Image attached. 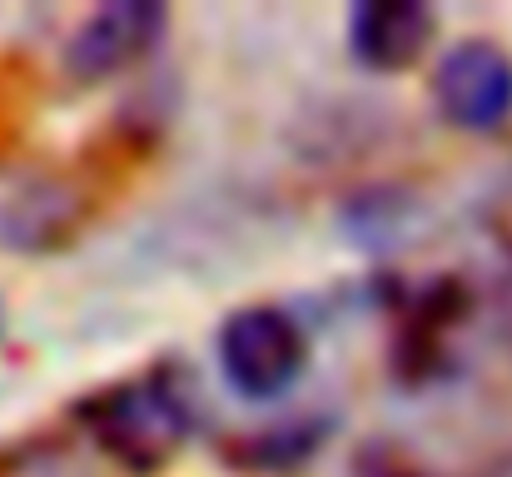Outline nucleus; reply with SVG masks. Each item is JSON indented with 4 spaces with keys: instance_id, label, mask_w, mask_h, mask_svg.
<instances>
[{
    "instance_id": "f257e3e1",
    "label": "nucleus",
    "mask_w": 512,
    "mask_h": 477,
    "mask_svg": "<svg viewBox=\"0 0 512 477\" xmlns=\"http://www.w3.org/2000/svg\"><path fill=\"white\" fill-rule=\"evenodd\" d=\"M80 418L90 423V438L130 473H155L165 468L174 453L184 448L194 413H189V393L174 383L165 368L115 383L105 393H95Z\"/></svg>"
},
{
    "instance_id": "f03ea898",
    "label": "nucleus",
    "mask_w": 512,
    "mask_h": 477,
    "mask_svg": "<svg viewBox=\"0 0 512 477\" xmlns=\"http://www.w3.org/2000/svg\"><path fill=\"white\" fill-rule=\"evenodd\" d=\"M219 368L244 398H279L309 363L304 323L279 304H244L219 323Z\"/></svg>"
},
{
    "instance_id": "7ed1b4c3",
    "label": "nucleus",
    "mask_w": 512,
    "mask_h": 477,
    "mask_svg": "<svg viewBox=\"0 0 512 477\" xmlns=\"http://www.w3.org/2000/svg\"><path fill=\"white\" fill-rule=\"evenodd\" d=\"M433 100L448 125L493 135L512 120V55L503 45L473 35L458 40L433 70Z\"/></svg>"
},
{
    "instance_id": "20e7f679",
    "label": "nucleus",
    "mask_w": 512,
    "mask_h": 477,
    "mask_svg": "<svg viewBox=\"0 0 512 477\" xmlns=\"http://www.w3.org/2000/svg\"><path fill=\"white\" fill-rule=\"evenodd\" d=\"M170 25V10L155 0H110L95 5L65 40V75L75 85H100L135 60H145Z\"/></svg>"
},
{
    "instance_id": "39448f33",
    "label": "nucleus",
    "mask_w": 512,
    "mask_h": 477,
    "mask_svg": "<svg viewBox=\"0 0 512 477\" xmlns=\"http://www.w3.org/2000/svg\"><path fill=\"white\" fill-rule=\"evenodd\" d=\"M433 30H438V15L418 0H368V5H353L348 15V50L363 70L398 75L428 55Z\"/></svg>"
},
{
    "instance_id": "423d86ee",
    "label": "nucleus",
    "mask_w": 512,
    "mask_h": 477,
    "mask_svg": "<svg viewBox=\"0 0 512 477\" xmlns=\"http://www.w3.org/2000/svg\"><path fill=\"white\" fill-rule=\"evenodd\" d=\"M70 234V194L50 179H20L0 194V249H45Z\"/></svg>"
},
{
    "instance_id": "0eeeda50",
    "label": "nucleus",
    "mask_w": 512,
    "mask_h": 477,
    "mask_svg": "<svg viewBox=\"0 0 512 477\" xmlns=\"http://www.w3.org/2000/svg\"><path fill=\"white\" fill-rule=\"evenodd\" d=\"M363 458H368V463H378V473L358 468V477H428V473H418V468H408V463H403V453H393V448H368Z\"/></svg>"
}]
</instances>
